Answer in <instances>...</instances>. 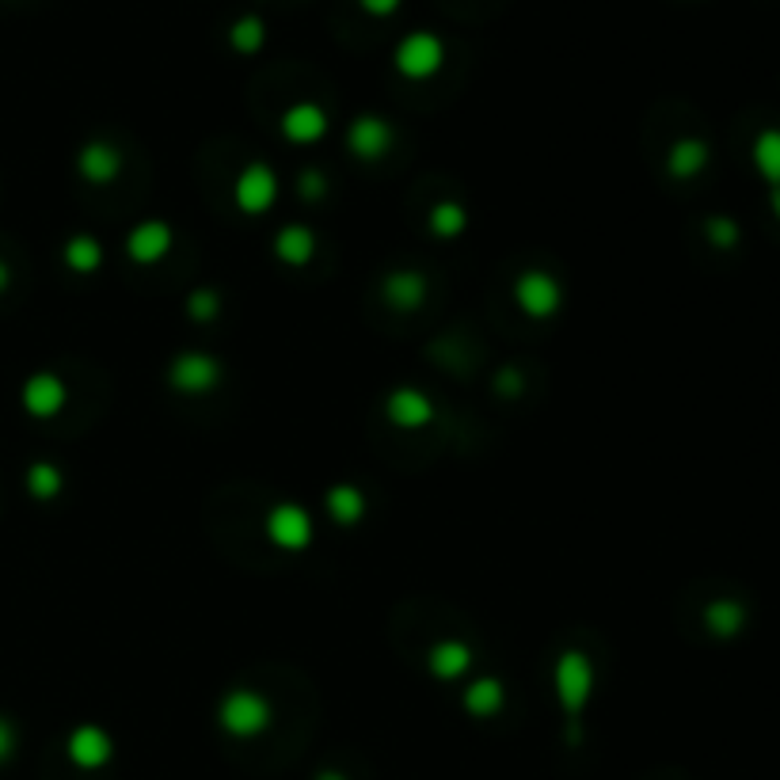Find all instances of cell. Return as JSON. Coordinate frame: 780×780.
<instances>
[{
    "label": "cell",
    "instance_id": "e0dca14e",
    "mask_svg": "<svg viewBox=\"0 0 780 780\" xmlns=\"http://www.w3.org/2000/svg\"><path fill=\"white\" fill-rule=\"evenodd\" d=\"M324 510L335 526H358L369 510L366 492H362L358 484H332L324 492Z\"/></svg>",
    "mask_w": 780,
    "mask_h": 780
},
{
    "label": "cell",
    "instance_id": "8992f818",
    "mask_svg": "<svg viewBox=\"0 0 780 780\" xmlns=\"http://www.w3.org/2000/svg\"><path fill=\"white\" fill-rule=\"evenodd\" d=\"M446 61V42L438 39L434 31H412L396 42V54H393V65L396 73L407 77V81H427L442 69Z\"/></svg>",
    "mask_w": 780,
    "mask_h": 780
},
{
    "label": "cell",
    "instance_id": "52a82bcc",
    "mask_svg": "<svg viewBox=\"0 0 780 780\" xmlns=\"http://www.w3.org/2000/svg\"><path fill=\"white\" fill-rule=\"evenodd\" d=\"M233 202L241 214L263 217L274 202H278V172L263 161L244 164L241 175H236V183H233Z\"/></svg>",
    "mask_w": 780,
    "mask_h": 780
},
{
    "label": "cell",
    "instance_id": "4dcf8cb0",
    "mask_svg": "<svg viewBox=\"0 0 780 780\" xmlns=\"http://www.w3.org/2000/svg\"><path fill=\"white\" fill-rule=\"evenodd\" d=\"M495 388H499V396H521V388H526V381H521V369H499V377H495Z\"/></svg>",
    "mask_w": 780,
    "mask_h": 780
},
{
    "label": "cell",
    "instance_id": "7c38bea8",
    "mask_svg": "<svg viewBox=\"0 0 780 780\" xmlns=\"http://www.w3.org/2000/svg\"><path fill=\"white\" fill-rule=\"evenodd\" d=\"M69 388L58 374H31L20 388V404L31 419H54V415L65 407Z\"/></svg>",
    "mask_w": 780,
    "mask_h": 780
},
{
    "label": "cell",
    "instance_id": "484cf974",
    "mask_svg": "<svg viewBox=\"0 0 780 780\" xmlns=\"http://www.w3.org/2000/svg\"><path fill=\"white\" fill-rule=\"evenodd\" d=\"M61 487H65V476H61L58 465H50V460H34L28 468V492L31 499L47 503V499H58Z\"/></svg>",
    "mask_w": 780,
    "mask_h": 780
},
{
    "label": "cell",
    "instance_id": "2e32d148",
    "mask_svg": "<svg viewBox=\"0 0 780 780\" xmlns=\"http://www.w3.org/2000/svg\"><path fill=\"white\" fill-rule=\"evenodd\" d=\"M473 662H476V655H473V647H468L465 640H438L427 651V670L438 681L465 678V673L473 670Z\"/></svg>",
    "mask_w": 780,
    "mask_h": 780
},
{
    "label": "cell",
    "instance_id": "836d02e7",
    "mask_svg": "<svg viewBox=\"0 0 780 780\" xmlns=\"http://www.w3.org/2000/svg\"><path fill=\"white\" fill-rule=\"evenodd\" d=\"M769 206H773V217L780 221V188H773V194H769Z\"/></svg>",
    "mask_w": 780,
    "mask_h": 780
},
{
    "label": "cell",
    "instance_id": "f546056e",
    "mask_svg": "<svg viewBox=\"0 0 780 780\" xmlns=\"http://www.w3.org/2000/svg\"><path fill=\"white\" fill-rule=\"evenodd\" d=\"M16 747H20V731H16L12 720H4V716H0V766H4V761H12Z\"/></svg>",
    "mask_w": 780,
    "mask_h": 780
},
{
    "label": "cell",
    "instance_id": "ba28073f",
    "mask_svg": "<svg viewBox=\"0 0 780 780\" xmlns=\"http://www.w3.org/2000/svg\"><path fill=\"white\" fill-rule=\"evenodd\" d=\"M385 415L396 430H423L438 419V407L423 388H412V385H401L385 396Z\"/></svg>",
    "mask_w": 780,
    "mask_h": 780
},
{
    "label": "cell",
    "instance_id": "4fadbf2b",
    "mask_svg": "<svg viewBox=\"0 0 780 780\" xmlns=\"http://www.w3.org/2000/svg\"><path fill=\"white\" fill-rule=\"evenodd\" d=\"M77 172H81V180L92 183V188H111L122 175V153L103 138L84 141L81 153H77Z\"/></svg>",
    "mask_w": 780,
    "mask_h": 780
},
{
    "label": "cell",
    "instance_id": "d6a6232c",
    "mask_svg": "<svg viewBox=\"0 0 780 780\" xmlns=\"http://www.w3.org/2000/svg\"><path fill=\"white\" fill-rule=\"evenodd\" d=\"M8 286H12V271H8V263L0 260V294H4Z\"/></svg>",
    "mask_w": 780,
    "mask_h": 780
},
{
    "label": "cell",
    "instance_id": "4316f807",
    "mask_svg": "<svg viewBox=\"0 0 780 780\" xmlns=\"http://www.w3.org/2000/svg\"><path fill=\"white\" fill-rule=\"evenodd\" d=\"M705 236H708V244L720 247V252H735L739 241H742V229L735 225L731 217H708L705 221Z\"/></svg>",
    "mask_w": 780,
    "mask_h": 780
},
{
    "label": "cell",
    "instance_id": "8fae6325",
    "mask_svg": "<svg viewBox=\"0 0 780 780\" xmlns=\"http://www.w3.org/2000/svg\"><path fill=\"white\" fill-rule=\"evenodd\" d=\"M172 244H175L172 225L161 221V217H149V221H141V225L130 229L126 255L134 263H141V267H153V263H161L164 255L172 252Z\"/></svg>",
    "mask_w": 780,
    "mask_h": 780
},
{
    "label": "cell",
    "instance_id": "ac0fdd59",
    "mask_svg": "<svg viewBox=\"0 0 780 780\" xmlns=\"http://www.w3.org/2000/svg\"><path fill=\"white\" fill-rule=\"evenodd\" d=\"M708 161H712V149H708L705 138H678L667 149V172L673 180H697Z\"/></svg>",
    "mask_w": 780,
    "mask_h": 780
},
{
    "label": "cell",
    "instance_id": "d6986e66",
    "mask_svg": "<svg viewBox=\"0 0 780 780\" xmlns=\"http://www.w3.org/2000/svg\"><path fill=\"white\" fill-rule=\"evenodd\" d=\"M460 705H465L468 716H476V720H487V716H499L503 712V705H507V689H503L499 678H492V673H480V678L468 681Z\"/></svg>",
    "mask_w": 780,
    "mask_h": 780
},
{
    "label": "cell",
    "instance_id": "7a4b0ae2",
    "mask_svg": "<svg viewBox=\"0 0 780 780\" xmlns=\"http://www.w3.org/2000/svg\"><path fill=\"white\" fill-rule=\"evenodd\" d=\"M271 720H274V708L260 689L236 686V689H229L217 705L221 731L233 735V739H260V735L271 727Z\"/></svg>",
    "mask_w": 780,
    "mask_h": 780
},
{
    "label": "cell",
    "instance_id": "1f68e13d",
    "mask_svg": "<svg viewBox=\"0 0 780 780\" xmlns=\"http://www.w3.org/2000/svg\"><path fill=\"white\" fill-rule=\"evenodd\" d=\"M362 8H366L369 16H377V20H385V16H393L396 8L404 4V0H358Z\"/></svg>",
    "mask_w": 780,
    "mask_h": 780
},
{
    "label": "cell",
    "instance_id": "603a6c76",
    "mask_svg": "<svg viewBox=\"0 0 780 780\" xmlns=\"http://www.w3.org/2000/svg\"><path fill=\"white\" fill-rule=\"evenodd\" d=\"M103 260H108V252H103V244L92 233H77L65 244V267L77 274H95L103 267Z\"/></svg>",
    "mask_w": 780,
    "mask_h": 780
},
{
    "label": "cell",
    "instance_id": "cb8c5ba5",
    "mask_svg": "<svg viewBox=\"0 0 780 780\" xmlns=\"http://www.w3.org/2000/svg\"><path fill=\"white\" fill-rule=\"evenodd\" d=\"M753 168L761 172V180L780 188V130H761L753 138Z\"/></svg>",
    "mask_w": 780,
    "mask_h": 780
},
{
    "label": "cell",
    "instance_id": "d4e9b609",
    "mask_svg": "<svg viewBox=\"0 0 780 780\" xmlns=\"http://www.w3.org/2000/svg\"><path fill=\"white\" fill-rule=\"evenodd\" d=\"M263 42H267V23L260 16H241V20L229 28V47L236 54H260Z\"/></svg>",
    "mask_w": 780,
    "mask_h": 780
},
{
    "label": "cell",
    "instance_id": "9a60e30c",
    "mask_svg": "<svg viewBox=\"0 0 780 780\" xmlns=\"http://www.w3.org/2000/svg\"><path fill=\"white\" fill-rule=\"evenodd\" d=\"M427 274L419 271H393L385 282H381V297H385L388 308H396V313H415V308L427 301Z\"/></svg>",
    "mask_w": 780,
    "mask_h": 780
},
{
    "label": "cell",
    "instance_id": "3957f363",
    "mask_svg": "<svg viewBox=\"0 0 780 780\" xmlns=\"http://www.w3.org/2000/svg\"><path fill=\"white\" fill-rule=\"evenodd\" d=\"M164 377L172 393L188 396V401H199V396H210L221 381H225V366H221V358L210 351H180L168 362Z\"/></svg>",
    "mask_w": 780,
    "mask_h": 780
},
{
    "label": "cell",
    "instance_id": "6da1fadb",
    "mask_svg": "<svg viewBox=\"0 0 780 780\" xmlns=\"http://www.w3.org/2000/svg\"><path fill=\"white\" fill-rule=\"evenodd\" d=\"M553 686H556V700H560L564 720H567V742H579V716L587 712L590 693H594L590 655L579 651V647H567L560 659H556Z\"/></svg>",
    "mask_w": 780,
    "mask_h": 780
},
{
    "label": "cell",
    "instance_id": "83f0119b",
    "mask_svg": "<svg viewBox=\"0 0 780 780\" xmlns=\"http://www.w3.org/2000/svg\"><path fill=\"white\" fill-rule=\"evenodd\" d=\"M217 313H221V294H217V290H210V286L191 290V297H188V316H191L194 324H210Z\"/></svg>",
    "mask_w": 780,
    "mask_h": 780
},
{
    "label": "cell",
    "instance_id": "44dd1931",
    "mask_svg": "<svg viewBox=\"0 0 780 780\" xmlns=\"http://www.w3.org/2000/svg\"><path fill=\"white\" fill-rule=\"evenodd\" d=\"M747 606L739 598H716L705 606V628L716 640H735V636L747 628Z\"/></svg>",
    "mask_w": 780,
    "mask_h": 780
},
{
    "label": "cell",
    "instance_id": "30bf717a",
    "mask_svg": "<svg viewBox=\"0 0 780 780\" xmlns=\"http://www.w3.org/2000/svg\"><path fill=\"white\" fill-rule=\"evenodd\" d=\"M393 141H396V130L388 126L381 114H358V119L347 126L351 156H358V161H366V164L381 161V156L393 149Z\"/></svg>",
    "mask_w": 780,
    "mask_h": 780
},
{
    "label": "cell",
    "instance_id": "7402d4cb",
    "mask_svg": "<svg viewBox=\"0 0 780 780\" xmlns=\"http://www.w3.org/2000/svg\"><path fill=\"white\" fill-rule=\"evenodd\" d=\"M427 225H430V233L438 236V241H457V236L468 229V210L460 206L457 199H442V202H434Z\"/></svg>",
    "mask_w": 780,
    "mask_h": 780
},
{
    "label": "cell",
    "instance_id": "5b68a950",
    "mask_svg": "<svg viewBox=\"0 0 780 780\" xmlns=\"http://www.w3.org/2000/svg\"><path fill=\"white\" fill-rule=\"evenodd\" d=\"M514 305H518L529 321H553L564 308L560 278L548 271H521L518 278H514Z\"/></svg>",
    "mask_w": 780,
    "mask_h": 780
},
{
    "label": "cell",
    "instance_id": "9c48e42d",
    "mask_svg": "<svg viewBox=\"0 0 780 780\" xmlns=\"http://www.w3.org/2000/svg\"><path fill=\"white\" fill-rule=\"evenodd\" d=\"M65 753L69 761H73L77 769H84V773H95V769H108L111 758H114V739L103 727L95 723H81L69 731L65 739Z\"/></svg>",
    "mask_w": 780,
    "mask_h": 780
},
{
    "label": "cell",
    "instance_id": "5bb4252c",
    "mask_svg": "<svg viewBox=\"0 0 780 780\" xmlns=\"http://www.w3.org/2000/svg\"><path fill=\"white\" fill-rule=\"evenodd\" d=\"M324 134H327V111L321 103L305 100V103L286 108V114H282V138H286L290 145H316Z\"/></svg>",
    "mask_w": 780,
    "mask_h": 780
},
{
    "label": "cell",
    "instance_id": "f1b7e54d",
    "mask_svg": "<svg viewBox=\"0 0 780 780\" xmlns=\"http://www.w3.org/2000/svg\"><path fill=\"white\" fill-rule=\"evenodd\" d=\"M297 194L305 202H321L324 194H327V180L321 172H316V168H305V172H301V180H297Z\"/></svg>",
    "mask_w": 780,
    "mask_h": 780
},
{
    "label": "cell",
    "instance_id": "e575fe53",
    "mask_svg": "<svg viewBox=\"0 0 780 780\" xmlns=\"http://www.w3.org/2000/svg\"><path fill=\"white\" fill-rule=\"evenodd\" d=\"M316 780H347L340 773V769H324V773H316Z\"/></svg>",
    "mask_w": 780,
    "mask_h": 780
},
{
    "label": "cell",
    "instance_id": "277c9868",
    "mask_svg": "<svg viewBox=\"0 0 780 780\" xmlns=\"http://www.w3.org/2000/svg\"><path fill=\"white\" fill-rule=\"evenodd\" d=\"M263 534L278 553H305L308 545L316 540V521L308 507H301V503H274L267 510V518H263Z\"/></svg>",
    "mask_w": 780,
    "mask_h": 780
},
{
    "label": "cell",
    "instance_id": "ffe728a7",
    "mask_svg": "<svg viewBox=\"0 0 780 780\" xmlns=\"http://www.w3.org/2000/svg\"><path fill=\"white\" fill-rule=\"evenodd\" d=\"M274 255L286 267H308L316 260V233L308 225H282L274 236Z\"/></svg>",
    "mask_w": 780,
    "mask_h": 780
}]
</instances>
